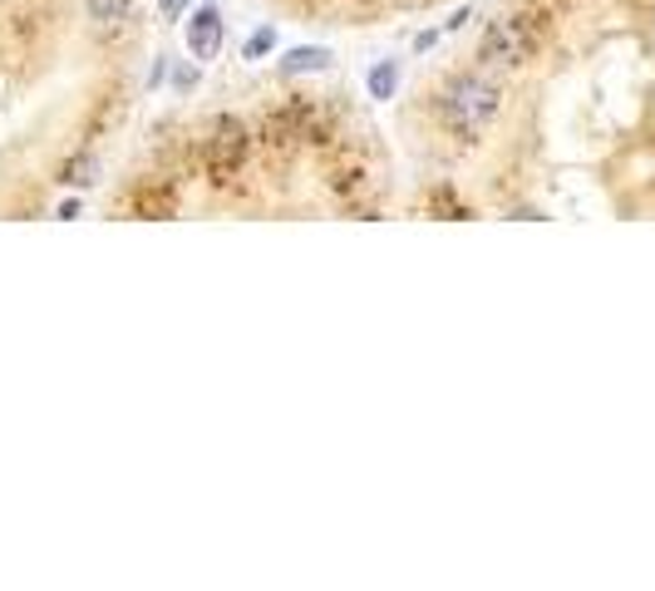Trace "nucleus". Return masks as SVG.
<instances>
[{
	"mask_svg": "<svg viewBox=\"0 0 655 591\" xmlns=\"http://www.w3.org/2000/svg\"><path fill=\"white\" fill-rule=\"evenodd\" d=\"M163 74H168V55H158V60H153V69H148V94H153L158 84H163Z\"/></svg>",
	"mask_w": 655,
	"mask_h": 591,
	"instance_id": "obj_11",
	"label": "nucleus"
},
{
	"mask_svg": "<svg viewBox=\"0 0 655 591\" xmlns=\"http://www.w3.org/2000/svg\"><path fill=\"white\" fill-rule=\"evenodd\" d=\"M527 60H533V25L523 15H503L483 30V40H479L483 69H523Z\"/></svg>",
	"mask_w": 655,
	"mask_h": 591,
	"instance_id": "obj_2",
	"label": "nucleus"
},
{
	"mask_svg": "<svg viewBox=\"0 0 655 591\" xmlns=\"http://www.w3.org/2000/svg\"><path fill=\"white\" fill-rule=\"evenodd\" d=\"M434 40H439V30H425V35H415V50H419V55H425V50L434 45Z\"/></svg>",
	"mask_w": 655,
	"mask_h": 591,
	"instance_id": "obj_14",
	"label": "nucleus"
},
{
	"mask_svg": "<svg viewBox=\"0 0 655 591\" xmlns=\"http://www.w3.org/2000/svg\"><path fill=\"white\" fill-rule=\"evenodd\" d=\"M271 50H277V30L271 25H257L247 35V45H241V60H251V65H257V60H267Z\"/></svg>",
	"mask_w": 655,
	"mask_h": 591,
	"instance_id": "obj_9",
	"label": "nucleus"
},
{
	"mask_svg": "<svg viewBox=\"0 0 655 591\" xmlns=\"http://www.w3.org/2000/svg\"><path fill=\"white\" fill-rule=\"evenodd\" d=\"M99 173H104V163L94 153H74L65 168H60V183L65 187H94L99 183Z\"/></svg>",
	"mask_w": 655,
	"mask_h": 591,
	"instance_id": "obj_7",
	"label": "nucleus"
},
{
	"mask_svg": "<svg viewBox=\"0 0 655 591\" xmlns=\"http://www.w3.org/2000/svg\"><path fill=\"white\" fill-rule=\"evenodd\" d=\"M469 20H473V10H453V20H449V25H443V30H463V25H469Z\"/></svg>",
	"mask_w": 655,
	"mask_h": 591,
	"instance_id": "obj_13",
	"label": "nucleus"
},
{
	"mask_svg": "<svg viewBox=\"0 0 655 591\" xmlns=\"http://www.w3.org/2000/svg\"><path fill=\"white\" fill-rule=\"evenodd\" d=\"M55 217H65V222H74L79 217V197H69V203H60V213Z\"/></svg>",
	"mask_w": 655,
	"mask_h": 591,
	"instance_id": "obj_12",
	"label": "nucleus"
},
{
	"mask_svg": "<svg viewBox=\"0 0 655 591\" xmlns=\"http://www.w3.org/2000/svg\"><path fill=\"white\" fill-rule=\"evenodd\" d=\"M158 10H163L168 20H178V15H183V6H178V0H158Z\"/></svg>",
	"mask_w": 655,
	"mask_h": 591,
	"instance_id": "obj_15",
	"label": "nucleus"
},
{
	"mask_svg": "<svg viewBox=\"0 0 655 591\" xmlns=\"http://www.w3.org/2000/svg\"><path fill=\"white\" fill-rule=\"evenodd\" d=\"M178 6H193V0H178Z\"/></svg>",
	"mask_w": 655,
	"mask_h": 591,
	"instance_id": "obj_16",
	"label": "nucleus"
},
{
	"mask_svg": "<svg viewBox=\"0 0 655 591\" xmlns=\"http://www.w3.org/2000/svg\"><path fill=\"white\" fill-rule=\"evenodd\" d=\"M503 109V89L483 74H459L449 79V89L439 94V123L453 139H479Z\"/></svg>",
	"mask_w": 655,
	"mask_h": 591,
	"instance_id": "obj_1",
	"label": "nucleus"
},
{
	"mask_svg": "<svg viewBox=\"0 0 655 591\" xmlns=\"http://www.w3.org/2000/svg\"><path fill=\"white\" fill-rule=\"evenodd\" d=\"M133 10H139V0H84V15L94 25H124V20H133Z\"/></svg>",
	"mask_w": 655,
	"mask_h": 591,
	"instance_id": "obj_8",
	"label": "nucleus"
},
{
	"mask_svg": "<svg viewBox=\"0 0 655 591\" xmlns=\"http://www.w3.org/2000/svg\"><path fill=\"white\" fill-rule=\"evenodd\" d=\"M197 79H203V74H197V65H178L173 89H178V94H193V89H197Z\"/></svg>",
	"mask_w": 655,
	"mask_h": 591,
	"instance_id": "obj_10",
	"label": "nucleus"
},
{
	"mask_svg": "<svg viewBox=\"0 0 655 591\" xmlns=\"http://www.w3.org/2000/svg\"><path fill=\"white\" fill-rule=\"evenodd\" d=\"M207 153H213V173H232V168L241 163V153H247V123L241 119H217Z\"/></svg>",
	"mask_w": 655,
	"mask_h": 591,
	"instance_id": "obj_4",
	"label": "nucleus"
},
{
	"mask_svg": "<svg viewBox=\"0 0 655 591\" xmlns=\"http://www.w3.org/2000/svg\"><path fill=\"white\" fill-rule=\"evenodd\" d=\"M222 35H227V25H222V10L217 6H193V20L183 25V40H187V55H193L197 65L217 60Z\"/></svg>",
	"mask_w": 655,
	"mask_h": 591,
	"instance_id": "obj_3",
	"label": "nucleus"
},
{
	"mask_svg": "<svg viewBox=\"0 0 655 591\" xmlns=\"http://www.w3.org/2000/svg\"><path fill=\"white\" fill-rule=\"evenodd\" d=\"M399 74H405V65H399L395 55L389 60H375V65H369V74H365V89H369V99H395V89H399Z\"/></svg>",
	"mask_w": 655,
	"mask_h": 591,
	"instance_id": "obj_6",
	"label": "nucleus"
},
{
	"mask_svg": "<svg viewBox=\"0 0 655 591\" xmlns=\"http://www.w3.org/2000/svg\"><path fill=\"white\" fill-rule=\"evenodd\" d=\"M335 65V55L325 45H296V50H287V55H281V74H287V79H296V74H325Z\"/></svg>",
	"mask_w": 655,
	"mask_h": 591,
	"instance_id": "obj_5",
	"label": "nucleus"
}]
</instances>
